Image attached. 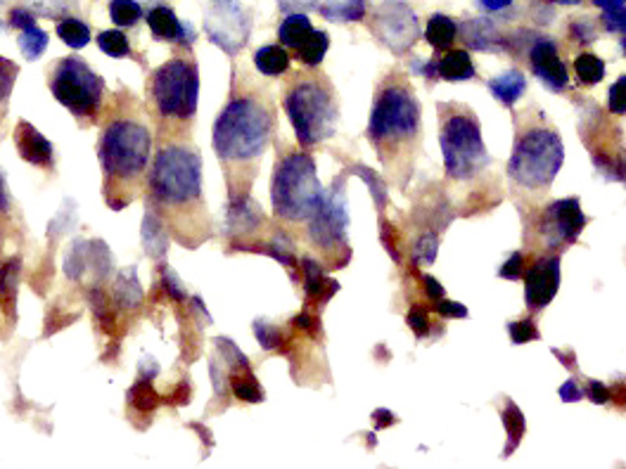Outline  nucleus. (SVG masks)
<instances>
[{"label":"nucleus","instance_id":"f257e3e1","mask_svg":"<svg viewBox=\"0 0 626 469\" xmlns=\"http://www.w3.org/2000/svg\"><path fill=\"white\" fill-rule=\"evenodd\" d=\"M276 114L270 107L269 95L261 91V85H252L249 91L235 88L233 98L223 107L219 119L213 123V149L219 156L226 173L230 176L237 171V176L230 183V190L235 183H245V171L254 176L259 169V162L263 149L269 145L270 133H273ZM245 190H249L245 185Z\"/></svg>","mask_w":626,"mask_h":469},{"label":"nucleus","instance_id":"f03ea898","mask_svg":"<svg viewBox=\"0 0 626 469\" xmlns=\"http://www.w3.org/2000/svg\"><path fill=\"white\" fill-rule=\"evenodd\" d=\"M420 135V105L411 83L404 76H389L380 85L370 112L368 138L380 162L389 169L398 162H413V149Z\"/></svg>","mask_w":626,"mask_h":469},{"label":"nucleus","instance_id":"7ed1b4c3","mask_svg":"<svg viewBox=\"0 0 626 469\" xmlns=\"http://www.w3.org/2000/svg\"><path fill=\"white\" fill-rule=\"evenodd\" d=\"M149 195L156 209L171 220L197 219L205 213L202 204V159L190 145L171 142L164 145L155 156L149 173ZM206 220V216H199Z\"/></svg>","mask_w":626,"mask_h":469},{"label":"nucleus","instance_id":"20e7f679","mask_svg":"<svg viewBox=\"0 0 626 469\" xmlns=\"http://www.w3.org/2000/svg\"><path fill=\"white\" fill-rule=\"evenodd\" d=\"M148 126L133 116H119L107 123L100 138V163L105 173V192L109 204L124 206L131 199V192L138 187L142 173L149 163Z\"/></svg>","mask_w":626,"mask_h":469},{"label":"nucleus","instance_id":"39448f33","mask_svg":"<svg viewBox=\"0 0 626 469\" xmlns=\"http://www.w3.org/2000/svg\"><path fill=\"white\" fill-rule=\"evenodd\" d=\"M285 109L297 133V140L304 147H313L327 140L334 133L340 116L333 85L325 76L316 74H304L292 81L285 95Z\"/></svg>","mask_w":626,"mask_h":469},{"label":"nucleus","instance_id":"423d86ee","mask_svg":"<svg viewBox=\"0 0 626 469\" xmlns=\"http://www.w3.org/2000/svg\"><path fill=\"white\" fill-rule=\"evenodd\" d=\"M565 147L558 131L548 123H529L519 131L512 149L508 176L526 192H546L560 173Z\"/></svg>","mask_w":626,"mask_h":469},{"label":"nucleus","instance_id":"0eeeda50","mask_svg":"<svg viewBox=\"0 0 626 469\" xmlns=\"http://www.w3.org/2000/svg\"><path fill=\"white\" fill-rule=\"evenodd\" d=\"M444 169L453 180H470L489 166L479 119L465 105H439Z\"/></svg>","mask_w":626,"mask_h":469},{"label":"nucleus","instance_id":"6e6552de","mask_svg":"<svg viewBox=\"0 0 626 469\" xmlns=\"http://www.w3.org/2000/svg\"><path fill=\"white\" fill-rule=\"evenodd\" d=\"M270 199L277 219L290 223H306L313 219L323 202V185L311 156L292 152L277 163L273 171Z\"/></svg>","mask_w":626,"mask_h":469},{"label":"nucleus","instance_id":"1a4fd4ad","mask_svg":"<svg viewBox=\"0 0 626 469\" xmlns=\"http://www.w3.org/2000/svg\"><path fill=\"white\" fill-rule=\"evenodd\" d=\"M149 95L159 116L171 121L190 119L197 109L199 74L190 57H173L152 74Z\"/></svg>","mask_w":626,"mask_h":469},{"label":"nucleus","instance_id":"9d476101","mask_svg":"<svg viewBox=\"0 0 626 469\" xmlns=\"http://www.w3.org/2000/svg\"><path fill=\"white\" fill-rule=\"evenodd\" d=\"M52 98L78 119H92L102 105L105 81L78 57H64L50 76Z\"/></svg>","mask_w":626,"mask_h":469},{"label":"nucleus","instance_id":"9b49d317","mask_svg":"<svg viewBox=\"0 0 626 469\" xmlns=\"http://www.w3.org/2000/svg\"><path fill=\"white\" fill-rule=\"evenodd\" d=\"M347 209H344V192L341 185H334L323 192L318 211L311 219V240L318 244L327 256L337 254V249L347 251Z\"/></svg>","mask_w":626,"mask_h":469},{"label":"nucleus","instance_id":"f8f14e48","mask_svg":"<svg viewBox=\"0 0 626 469\" xmlns=\"http://www.w3.org/2000/svg\"><path fill=\"white\" fill-rule=\"evenodd\" d=\"M586 226V216L582 211V204L576 197L558 199L543 211V223H541V234L548 247H560L572 244L579 237V233Z\"/></svg>","mask_w":626,"mask_h":469},{"label":"nucleus","instance_id":"ddd939ff","mask_svg":"<svg viewBox=\"0 0 626 469\" xmlns=\"http://www.w3.org/2000/svg\"><path fill=\"white\" fill-rule=\"evenodd\" d=\"M373 31L384 45H389L394 52H404L418 38V20L415 14L401 3H387V5L375 14Z\"/></svg>","mask_w":626,"mask_h":469},{"label":"nucleus","instance_id":"4468645a","mask_svg":"<svg viewBox=\"0 0 626 469\" xmlns=\"http://www.w3.org/2000/svg\"><path fill=\"white\" fill-rule=\"evenodd\" d=\"M558 287H560V258L558 256L539 258L525 277L526 306L532 311L546 308L558 294Z\"/></svg>","mask_w":626,"mask_h":469},{"label":"nucleus","instance_id":"2eb2a0df","mask_svg":"<svg viewBox=\"0 0 626 469\" xmlns=\"http://www.w3.org/2000/svg\"><path fill=\"white\" fill-rule=\"evenodd\" d=\"M529 62L534 67V74L550 91H565L567 88V69H565V62L558 55V48H555L553 41H548V38L534 41V45L529 48Z\"/></svg>","mask_w":626,"mask_h":469},{"label":"nucleus","instance_id":"dca6fc26","mask_svg":"<svg viewBox=\"0 0 626 469\" xmlns=\"http://www.w3.org/2000/svg\"><path fill=\"white\" fill-rule=\"evenodd\" d=\"M14 145H17L21 159H27L34 166H50L52 163V145L28 121H20L14 128Z\"/></svg>","mask_w":626,"mask_h":469},{"label":"nucleus","instance_id":"f3484780","mask_svg":"<svg viewBox=\"0 0 626 469\" xmlns=\"http://www.w3.org/2000/svg\"><path fill=\"white\" fill-rule=\"evenodd\" d=\"M489 91L498 102H503L505 107H512L526 91L525 74H522L519 69L505 71V74H501V76L491 78Z\"/></svg>","mask_w":626,"mask_h":469},{"label":"nucleus","instance_id":"a211bd4d","mask_svg":"<svg viewBox=\"0 0 626 469\" xmlns=\"http://www.w3.org/2000/svg\"><path fill=\"white\" fill-rule=\"evenodd\" d=\"M437 74L444 81H470L475 76V64L470 60V52L465 48L462 50H451L439 60L437 64Z\"/></svg>","mask_w":626,"mask_h":469},{"label":"nucleus","instance_id":"6ab92c4d","mask_svg":"<svg viewBox=\"0 0 626 469\" xmlns=\"http://www.w3.org/2000/svg\"><path fill=\"white\" fill-rule=\"evenodd\" d=\"M254 67L263 76H283L290 69V55L283 45H263L254 52Z\"/></svg>","mask_w":626,"mask_h":469},{"label":"nucleus","instance_id":"aec40b11","mask_svg":"<svg viewBox=\"0 0 626 469\" xmlns=\"http://www.w3.org/2000/svg\"><path fill=\"white\" fill-rule=\"evenodd\" d=\"M148 24L155 38H159V41H176L178 34H181V21H178L176 12L171 7L159 5L155 10H149Z\"/></svg>","mask_w":626,"mask_h":469},{"label":"nucleus","instance_id":"412c9836","mask_svg":"<svg viewBox=\"0 0 626 469\" xmlns=\"http://www.w3.org/2000/svg\"><path fill=\"white\" fill-rule=\"evenodd\" d=\"M313 27L311 21H309V17L306 14H290V17H285V21L280 24V31H277V36H280V43H283L285 48H292L297 50L301 43L311 36Z\"/></svg>","mask_w":626,"mask_h":469},{"label":"nucleus","instance_id":"4be33fe9","mask_svg":"<svg viewBox=\"0 0 626 469\" xmlns=\"http://www.w3.org/2000/svg\"><path fill=\"white\" fill-rule=\"evenodd\" d=\"M458 27L453 24V20H448L446 14H434L432 20L427 21L425 38L434 50H448L453 45Z\"/></svg>","mask_w":626,"mask_h":469},{"label":"nucleus","instance_id":"5701e85b","mask_svg":"<svg viewBox=\"0 0 626 469\" xmlns=\"http://www.w3.org/2000/svg\"><path fill=\"white\" fill-rule=\"evenodd\" d=\"M465 38L472 50H482V52H496L501 48V38H498L496 28L491 27L489 21L475 20L465 27Z\"/></svg>","mask_w":626,"mask_h":469},{"label":"nucleus","instance_id":"b1692460","mask_svg":"<svg viewBox=\"0 0 626 469\" xmlns=\"http://www.w3.org/2000/svg\"><path fill=\"white\" fill-rule=\"evenodd\" d=\"M327 45H330V38H327L325 31L313 28L311 36H309V38H306V41L297 48L299 62L304 64V67H309V69H316V67L325 60Z\"/></svg>","mask_w":626,"mask_h":469},{"label":"nucleus","instance_id":"393cba45","mask_svg":"<svg viewBox=\"0 0 626 469\" xmlns=\"http://www.w3.org/2000/svg\"><path fill=\"white\" fill-rule=\"evenodd\" d=\"M574 71L576 78H579L583 85H596L605 78V62L600 57L583 52V55H579L574 60Z\"/></svg>","mask_w":626,"mask_h":469},{"label":"nucleus","instance_id":"a878e982","mask_svg":"<svg viewBox=\"0 0 626 469\" xmlns=\"http://www.w3.org/2000/svg\"><path fill=\"white\" fill-rule=\"evenodd\" d=\"M57 36L74 50L85 48V45L91 43V28H88V24L74 20V17L57 24Z\"/></svg>","mask_w":626,"mask_h":469},{"label":"nucleus","instance_id":"bb28decb","mask_svg":"<svg viewBox=\"0 0 626 469\" xmlns=\"http://www.w3.org/2000/svg\"><path fill=\"white\" fill-rule=\"evenodd\" d=\"M501 415H503V425L508 429V450H505V455H510L515 450V446L522 441V436H525L526 425L522 412H519V408L512 401H505V410Z\"/></svg>","mask_w":626,"mask_h":469},{"label":"nucleus","instance_id":"cd10ccee","mask_svg":"<svg viewBox=\"0 0 626 469\" xmlns=\"http://www.w3.org/2000/svg\"><path fill=\"white\" fill-rule=\"evenodd\" d=\"M20 48L27 60H38L45 52V48H48V34L36 27V24L24 28L20 36Z\"/></svg>","mask_w":626,"mask_h":469},{"label":"nucleus","instance_id":"c85d7f7f","mask_svg":"<svg viewBox=\"0 0 626 469\" xmlns=\"http://www.w3.org/2000/svg\"><path fill=\"white\" fill-rule=\"evenodd\" d=\"M109 17L116 27H133L142 17L140 5L135 0H112L109 3Z\"/></svg>","mask_w":626,"mask_h":469},{"label":"nucleus","instance_id":"c756f323","mask_svg":"<svg viewBox=\"0 0 626 469\" xmlns=\"http://www.w3.org/2000/svg\"><path fill=\"white\" fill-rule=\"evenodd\" d=\"M230 386H233L235 396L247 401V403H259V401H263L261 384L249 375V370H245V375H235L233 379H230Z\"/></svg>","mask_w":626,"mask_h":469},{"label":"nucleus","instance_id":"7c9ffc66","mask_svg":"<svg viewBox=\"0 0 626 469\" xmlns=\"http://www.w3.org/2000/svg\"><path fill=\"white\" fill-rule=\"evenodd\" d=\"M98 45L100 50L109 57H128L131 55V45H128V38L124 36V31H116V28H109V31H102L98 36Z\"/></svg>","mask_w":626,"mask_h":469},{"label":"nucleus","instance_id":"2f4dec72","mask_svg":"<svg viewBox=\"0 0 626 469\" xmlns=\"http://www.w3.org/2000/svg\"><path fill=\"white\" fill-rule=\"evenodd\" d=\"M320 12L325 20H363L365 5L363 0H344V3H330Z\"/></svg>","mask_w":626,"mask_h":469},{"label":"nucleus","instance_id":"473e14b6","mask_svg":"<svg viewBox=\"0 0 626 469\" xmlns=\"http://www.w3.org/2000/svg\"><path fill=\"white\" fill-rule=\"evenodd\" d=\"M17 74H20L17 64L5 60V57H0V119H3L7 112V102H10V95H12Z\"/></svg>","mask_w":626,"mask_h":469},{"label":"nucleus","instance_id":"72a5a7b5","mask_svg":"<svg viewBox=\"0 0 626 469\" xmlns=\"http://www.w3.org/2000/svg\"><path fill=\"white\" fill-rule=\"evenodd\" d=\"M304 275H306V294L309 297H320L323 294V287H325V275H323V270H320V266L313 258H306L304 261Z\"/></svg>","mask_w":626,"mask_h":469},{"label":"nucleus","instance_id":"f704fd0d","mask_svg":"<svg viewBox=\"0 0 626 469\" xmlns=\"http://www.w3.org/2000/svg\"><path fill=\"white\" fill-rule=\"evenodd\" d=\"M508 332H510L512 344H526V341H534L541 337L539 330H536V325H534L529 318L518 320V322H510V325H508Z\"/></svg>","mask_w":626,"mask_h":469},{"label":"nucleus","instance_id":"c9c22d12","mask_svg":"<svg viewBox=\"0 0 626 469\" xmlns=\"http://www.w3.org/2000/svg\"><path fill=\"white\" fill-rule=\"evenodd\" d=\"M131 401L138 410H155L156 405V393L155 389L149 386V382H140L135 384L133 391H131Z\"/></svg>","mask_w":626,"mask_h":469},{"label":"nucleus","instance_id":"e433bc0d","mask_svg":"<svg viewBox=\"0 0 626 469\" xmlns=\"http://www.w3.org/2000/svg\"><path fill=\"white\" fill-rule=\"evenodd\" d=\"M607 107H610L612 114H622L626 112V76H619L610 88V95H607Z\"/></svg>","mask_w":626,"mask_h":469},{"label":"nucleus","instance_id":"4c0bfd02","mask_svg":"<svg viewBox=\"0 0 626 469\" xmlns=\"http://www.w3.org/2000/svg\"><path fill=\"white\" fill-rule=\"evenodd\" d=\"M356 173L358 176H363V180L368 183V187L373 190V195H375V202H377V206L382 209L384 204H387V187H384V183H380V178L373 173V171H368V169H363V166H356Z\"/></svg>","mask_w":626,"mask_h":469},{"label":"nucleus","instance_id":"58836bf2","mask_svg":"<svg viewBox=\"0 0 626 469\" xmlns=\"http://www.w3.org/2000/svg\"><path fill=\"white\" fill-rule=\"evenodd\" d=\"M254 332H256V339H259V344H261L263 348H277L280 346V332H277L276 327L269 325V322H254Z\"/></svg>","mask_w":626,"mask_h":469},{"label":"nucleus","instance_id":"ea45409f","mask_svg":"<svg viewBox=\"0 0 626 469\" xmlns=\"http://www.w3.org/2000/svg\"><path fill=\"white\" fill-rule=\"evenodd\" d=\"M437 249H439V240H437V234L427 233L420 237L418 251H415V256H418V261L432 263L434 258H437Z\"/></svg>","mask_w":626,"mask_h":469},{"label":"nucleus","instance_id":"a19ab883","mask_svg":"<svg viewBox=\"0 0 626 469\" xmlns=\"http://www.w3.org/2000/svg\"><path fill=\"white\" fill-rule=\"evenodd\" d=\"M408 325L413 327V332L418 337H427V330H429V320H427V308L422 306H413L408 311Z\"/></svg>","mask_w":626,"mask_h":469},{"label":"nucleus","instance_id":"79ce46f5","mask_svg":"<svg viewBox=\"0 0 626 469\" xmlns=\"http://www.w3.org/2000/svg\"><path fill=\"white\" fill-rule=\"evenodd\" d=\"M603 24L612 34H624L626 31V14L624 10H605Z\"/></svg>","mask_w":626,"mask_h":469},{"label":"nucleus","instance_id":"37998d69","mask_svg":"<svg viewBox=\"0 0 626 469\" xmlns=\"http://www.w3.org/2000/svg\"><path fill=\"white\" fill-rule=\"evenodd\" d=\"M522 263H525L522 251H515V254L508 258V263H505L503 268H501V277H505V280H519V277H522Z\"/></svg>","mask_w":626,"mask_h":469},{"label":"nucleus","instance_id":"c03bdc74","mask_svg":"<svg viewBox=\"0 0 626 469\" xmlns=\"http://www.w3.org/2000/svg\"><path fill=\"white\" fill-rule=\"evenodd\" d=\"M437 313L444 315V318H468V308L465 306L455 304V301H444V298L437 301Z\"/></svg>","mask_w":626,"mask_h":469},{"label":"nucleus","instance_id":"a18cd8bd","mask_svg":"<svg viewBox=\"0 0 626 469\" xmlns=\"http://www.w3.org/2000/svg\"><path fill=\"white\" fill-rule=\"evenodd\" d=\"M572 34H574V38H579V43H593L596 41L598 31L593 28V24H590V21L582 20V21H574V24H572Z\"/></svg>","mask_w":626,"mask_h":469},{"label":"nucleus","instance_id":"49530a36","mask_svg":"<svg viewBox=\"0 0 626 469\" xmlns=\"http://www.w3.org/2000/svg\"><path fill=\"white\" fill-rule=\"evenodd\" d=\"M10 24H12L14 28H21V31H24V28L34 27L36 20H34V14L28 12V10H20V7H17V10L10 12Z\"/></svg>","mask_w":626,"mask_h":469},{"label":"nucleus","instance_id":"de8ad7c7","mask_svg":"<svg viewBox=\"0 0 626 469\" xmlns=\"http://www.w3.org/2000/svg\"><path fill=\"white\" fill-rule=\"evenodd\" d=\"M586 396L593 401V403H607V398H610V391H607V386H605L603 382H589V386H586Z\"/></svg>","mask_w":626,"mask_h":469},{"label":"nucleus","instance_id":"09e8293b","mask_svg":"<svg viewBox=\"0 0 626 469\" xmlns=\"http://www.w3.org/2000/svg\"><path fill=\"white\" fill-rule=\"evenodd\" d=\"M582 396H583V389L574 382V379H569V382H565L560 386V398L565 401V403H574V401H579Z\"/></svg>","mask_w":626,"mask_h":469},{"label":"nucleus","instance_id":"8fccbe9b","mask_svg":"<svg viewBox=\"0 0 626 469\" xmlns=\"http://www.w3.org/2000/svg\"><path fill=\"white\" fill-rule=\"evenodd\" d=\"M422 284H425L427 297L432 298V301H439V298H444V287H441V284L437 282L432 275H422Z\"/></svg>","mask_w":626,"mask_h":469},{"label":"nucleus","instance_id":"3c124183","mask_svg":"<svg viewBox=\"0 0 626 469\" xmlns=\"http://www.w3.org/2000/svg\"><path fill=\"white\" fill-rule=\"evenodd\" d=\"M394 422V415H391L389 410H384V408H380V410L375 412V426L377 429H382V426L391 425Z\"/></svg>","mask_w":626,"mask_h":469},{"label":"nucleus","instance_id":"603ef678","mask_svg":"<svg viewBox=\"0 0 626 469\" xmlns=\"http://www.w3.org/2000/svg\"><path fill=\"white\" fill-rule=\"evenodd\" d=\"M512 0H482V7L484 10H489V12H498V10H503V7L510 5Z\"/></svg>","mask_w":626,"mask_h":469},{"label":"nucleus","instance_id":"864d4df0","mask_svg":"<svg viewBox=\"0 0 626 469\" xmlns=\"http://www.w3.org/2000/svg\"><path fill=\"white\" fill-rule=\"evenodd\" d=\"M593 3L603 10H624L626 0H593Z\"/></svg>","mask_w":626,"mask_h":469},{"label":"nucleus","instance_id":"5fc2aeb1","mask_svg":"<svg viewBox=\"0 0 626 469\" xmlns=\"http://www.w3.org/2000/svg\"><path fill=\"white\" fill-rule=\"evenodd\" d=\"M553 3H558V5H579L582 0H553Z\"/></svg>","mask_w":626,"mask_h":469}]
</instances>
